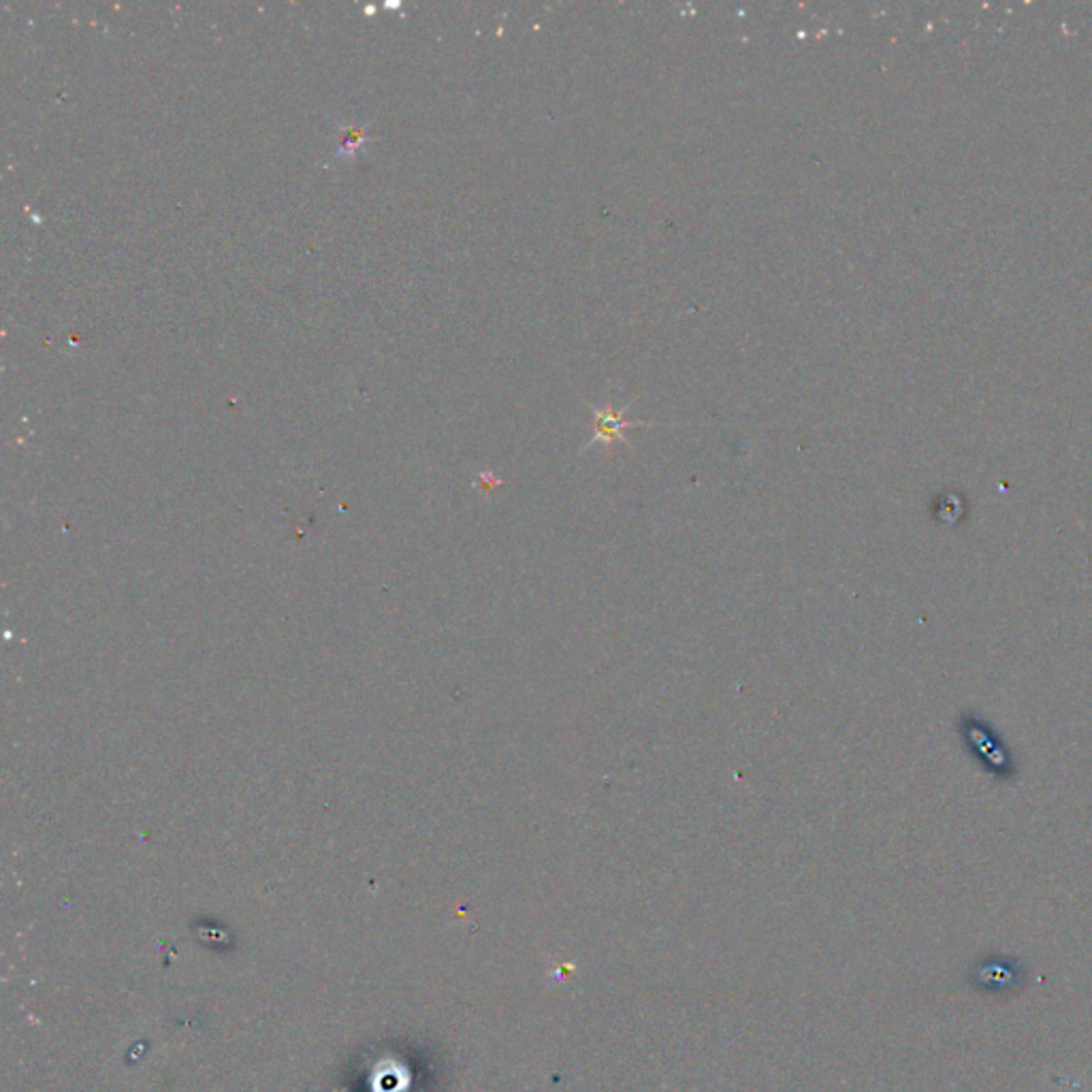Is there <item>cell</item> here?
Segmentation results:
<instances>
[{
  "instance_id": "cell-1",
  "label": "cell",
  "mask_w": 1092,
  "mask_h": 1092,
  "mask_svg": "<svg viewBox=\"0 0 1092 1092\" xmlns=\"http://www.w3.org/2000/svg\"><path fill=\"white\" fill-rule=\"evenodd\" d=\"M593 419H596V435L589 440V446L604 442L607 446H613V442L623 440V431L629 428H640L643 423L638 421H625L621 412H615L613 408H591ZM625 442V440H623Z\"/></svg>"
}]
</instances>
